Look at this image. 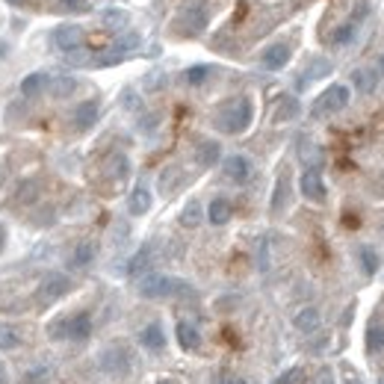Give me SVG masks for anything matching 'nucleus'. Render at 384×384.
I'll return each mask as SVG.
<instances>
[{
	"instance_id": "1",
	"label": "nucleus",
	"mask_w": 384,
	"mask_h": 384,
	"mask_svg": "<svg viewBox=\"0 0 384 384\" xmlns=\"http://www.w3.org/2000/svg\"><path fill=\"white\" fill-rule=\"evenodd\" d=\"M252 118H254V104L249 95H240V98H231V101L222 104V109L216 113V128L222 133H245L252 128Z\"/></svg>"
},
{
	"instance_id": "2",
	"label": "nucleus",
	"mask_w": 384,
	"mask_h": 384,
	"mask_svg": "<svg viewBox=\"0 0 384 384\" xmlns=\"http://www.w3.org/2000/svg\"><path fill=\"white\" fill-rule=\"evenodd\" d=\"M136 290H139L142 299L160 302V299H171V295H178V293L190 290V287H183L181 281H175L171 275H163V272H145V275H139Z\"/></svg>"
},
{
	"instance_id": "3",
	"label": "nucleus",
	"mask_w": 384,
	"mask_h": 384,
	"mask_svg": "<svg viewBox=\"0 0 384 384\" xmlns=\"http://www.w3.org/2000/svg\"><path fill=\"white\" fill-rule=\"evenodd\" d=\"M98 367H101V373H107L109 378H128L133 369V352L125 343H113L98 355Z\"/></svg>"
},
{
	"instance_id": "4",
	"label": "nucleus",
	"mask_w": 384,
	"mask_h": 384,
	"mask_svg": "<svg viewBox=\"0 0 384 384\" xmlns=\"http://www.w3.org/2000/svg\"><path fill=\"white\" fill-rule=\"evenodd\" d=\"M71 290H74V281L66 272H47L39 281V287H36V299H39V305H54L59 299H66Z\"/></svg>"
},
{
	"instance_id": "5",
	"label": "nucleus",
	"mask_w": 384,
	"mask_h": 384,
	"mask_svg": "<svg viewBox=\"0 0 384 384\" xmlns=\"http://www.w3.org/2000/svg\"><path fill=\"white\" fill-rule=\"evenodd\" d=\"M349 98H352L349 86H343V83L328 86V89L316 98V104H314V116L319 118V116H334V113H340V109L349 107Z\"/></svg>"
},
{
	"instance_id": "6",
	"label": "nucleus",
	"mask_w": 384,
	"mask_h": 384,
	"mask_svg": "<svg viewBox=\"0 0 384 384\" xmlns=\"http://www.w3.org/2000/svg\"><path fill=\"white\" fill-rule=\"evenodd\" d=\"M207 27V9L204 6H198V3H190V6H183L178 12V18H175V30L181 36H198Z\"/></svg>"
},
{
	"instance_id": "7",
	"label": "nucleus",
	"mask_w": 384,
	"mask_h": 384,
	"mask_svg": "<svg viewBox=\"0 0 384 384\" xmlns=\"http://www.w3.org/2000/svg\"><path fill=\"white\" fill-rule=\"evenodd\" d=\"M299 190H302V195L307 198V201H316V204H322V201H325V195H328L325 181H322V171H319L316 166H311V169L302 171Z\"/></svg>"
},
{
	"instance_id": "8",
	"label": "nucleus",
	"mask_w": 384,
	"mask_h": 384,
	"mask_svg": "<svg viewBox=\"0 0 384 384\" xmlns=\"http://www.w3.org/2000/svg\"><path fill=\"white\" fill-rule=\"evenodd\" d=\"M222 171H225V178L231 183L243 187V183H249V178H252V160L243 157V154H231V157L222 160Z\"/></svg>"
},
{
	"instance_id": "9",
	"label": "nucleus",
	"mask_w": 384,
	"mask_h": 384,
	"mask_svg": "<svg viewBox=\"0 0 384 384\" xmlns=\"http://www.w3.org/2000/svg\"><path fill=\"white\" fill-rule=\"evenodd\" d=\"M98 118H101V107H98V101H83L71 113V125H74V130L86 133V130H92L98 125Z\"/></svg>"
},
{
	"instance_id": "10",
	"label": "nucleus",
	"mask_w": 384,
	"mask_h": 384,
	"mask_svg": "<svg viewBox=\"0 0 384 384\" xmlns=\"http://www.w3.org/2000/svg\"><path fill=\"white\" fill-rule=\"evenodd\" d=\"M290 56H293V47L287 42H275V45H269L263 56H260V66H263L266 71H281L284 66L290 63Z\"/></svg>"
},
{
	"instance_id": "11",
	"label": "nucleus",
	"mask_w": 384,
	"mask_h": 384,
	"mask_svg": "<svg viewBox=\"0 0 384 384\" xmlns=\"http://www.w3.org/2000/svg\"><path fill=\"white\" fill-rule=\"evenodd\" d=\"M42 198V181L39 178H24L15 192H12V204L15 207H33Z\"/></svg>"
},
{
	"instance_id": "12",
	"label": "nucleus",
	"mask_w": 384,
	"mask_h": 384,
	"mask_svg": "<svg viewBox=\"0 0 384 384\" xmlns=\"http://www.w3.org/2000/svg\"><path fill=\"white\" fill-rule=\"evenodd\" d=\"M54 45L59 47V51H77V47L83 45V30L77 27V24H63V27L54 30Z\"/></svg>"
},
{
	"instance_id": "13",
	"label": "nucleus",
	"mask_w": 384,
	"mask_h": 384,
	"mask_svg": "<svg viewBox=\"0 0 384 384\" xmlns=\"http://www.w3.org/2000/svg\"><path fill=\"white\" fill-rule=\"evenodd\" d=\"M139 343L145 346L148 352L160 355V352L166 349V331H163V325H160V322H148V325L139 331Z\"/></svg>"
},
{
	"instance_id": "14",
	"label": "nucleus",
	"mask_w": 384,
	"mask_h": 384,
	"mask_svg": "<svg viewBox=\"0 0 384 384\" xmlns=\"http://www.w3.org/2000/svg\"><path fill=\"white\" fill-rule=\"evenodd\" d=\"M175 337H178V346L183 352H198V346H201V331L187 319H181L175 325Z\"/></svg>"
},
{
	"instance_id": "15",
	"label": "nucleus",
	"mask_w": 384,
	"mask_h": 384,
	"mask_svg": "<svg viewBox=\"0 0 384 384\" xmlns=\"http://www.w3.org/2000/svg\"><path fill=\"white\" fill-rule=\"evenodd\" d=\"M299 113H302V104L295 101L293 95H281L275 101V109H272V121H275V125H284V121L299 118Z\"/></svg>"
},
{
	"instance_id": "16",
	"label": "nucleus",
	"mask_w": 384,
	"mask_h": 384,
	"mask_svg": "<svg viewBox=\"0 0 384 384\" xmlns=\"http://www.w3.org/2000/svg\"><path fill=\"white\" fill-rule=\"evenodd\" d=\"M95 257H98V243L95 240H83V243L74 245L68 263H71V269H86V266L95 263Z\"/></svg>"
},
{
	"instance_id": "17",
	"label": "nucleus",
	"mask_w": 384,
	"mask_h": 384,
	"mask_svg": "<svg viewBox=\"0 0 384 384\" xmlns=\"http://www.w3.org/2000/svg\"><path fill=\"white\" fill-rule=\"evenodd\" d=\"M195 160H198V166H201V169H210V166L222 163V145L216 139H201L195 145Z\"/></svg>"
},
{
	"instance_id": "18",
	"label": "nucleus",
	"mask_w": 384,
	"mask_h": 384,
	"mask_svg": "<svg viewBox=\"0 0 384 384\" xmlns=\"http://www.w3.org/2000/svg\"><path fill=\"white\" fill-rule=\"evenodd\" d=\"M352 89L361 95H373L378 89V71L376 68H355L352 71Z\"/></svg>"
},
{
	"instance_id": "19",
	"label": "nucleus",
	"mask_w": 384,
	"mask_h": 384,
	"mask_svg": "<svg viewBox=\"0 0 384 384\" xmlns=\"http://www.w3.org/2000/svg\"><path fill=\"white\" fill-rule=\"evenodd\" d=\"M319 325H322L319 307H302V311L293 316V328L299 334H314V331H319Z\"/></svg>"
},
{
	"instance_id": "20",
	"label": "nucleus",
	"mask_w": 384,
	"mask_h": 384,
	"mask_svg": "<svg viewBox=\"0 0 384 384\" xmlns=\"http://www.w3.org/2000/svg\"><path fill=\"white\" fill-rule=\"evenodd\" d=\"M231 216H233V207H231V201L228 198H213V201L207 204V222L210 225H216V228H222V225H228L231 222Z\"/></svg>"
},
{
	"instance_id": "21",
	"label": "nucleus",
	"mask_w": 384,
	"mask_h": 384,
	"mask_svg": "<svg viewBox=\"0 0 384 384\" xmlns=\"http://www.w3.org/2000/svg\"><path fill=\"white\" fill-rule=\"evenodd\" d=\"M104 171H107V178H113V181H125V178L130 175V160H128V154H121V151L109 154V157L104 160Z\"/></svg>"
},
{
	"instance_id": "22",
	"label": "nucleus",
	"mask_w": 384,
	"mask_h": 384,
	"mask_svg": "<svg viewBox=\"0 0 384 384\" xmlns=\"http://www.w3.org/2000/svg\"><path fill=\"white\" fill-rule=\"evenodd\" d=\"M92 334V316L89 314H71L68 316V340L80 343Z\"/></svg>"
},
{
	"instance_id": "23",
	"label": "nucleus",
	"mask_w": 384,
	"mask_h": 384,
	"mask_svg": "<svg viewBox=\"0 0 384 384\" xmlns=\"http://www.w3.org/2000/svg\"><path fill=\"white\" fill-rule=\"evenodd\" d=\"M154 204V198H151V190L148 187H136L128 198V210H130V216H145L148 210H151Z\"/></svg>"
},
{
	"instance_id": "24",
	"label": "nucleus",
	"mask_w": 384,
	"mask_h": 384,
	"mask_svg": "<svg viewBox=\"0 0 384 384\" xmlns=\"http://www.w3.org/2000/svg\"><path fill=\"white\" fill-rule=\"evenodd\" d=\"M358 263H361L364 275L373 278L376 272L381 269V254L373 249V245H361V249H358Z\"/></svg>"
},
{
	"instance_id": "25",
	"label": "nucleus",
	"mask_w": 384,
	"mask_h": 384,
	"mask_svg": "<svg viewBox=\"0 0 384 384\" xmlns=\"http://www.w3.org/2000/svg\"><path fill=\"white\" fill-rule=\"evenodd\" d=\"M47 89V74H42V71H33V74H27V77L21 80V95L24 98H36V95H42Z\"/></svg>"
},
{
	"instance_id": "26",
	"label": "nucleus",
	"mask_w": 384,
	"mask_h": 384,
	"mask_svg": "<svg viewBox=\"0 0 384 384\" xmlns=\"http://www.w3.org/2000/svg\"><path fill=\"white\" fill-rule=\"evenodd\" d=\"M148 266H151V245H142V249L130 257V263H128V275H130V278H139V275H145V269H148Z\"/></svg>"
},
{
	"instance_id": "27",
	"label": "nucleus",
	"mask_w": 384,
	"mask_h": 384,
	"mask_svg": "<svg viewBox=\"0 0 384 384\" xmlns=\"http://www.w3.org/2000/svg\"><path fill=\"white\" fill-rule=\"evenodd\" d=\"M355 36H358V24L355 21H346V24H340V27L331 33V45L334 47H346V45L355 42Z\"/></svg>"
},
{
	"instance_id": "28",
	"label": "nucleus",
	"mask_w": 384,
	"mask_h": 384,
	"mask_svg": "<svg viewBox=\"0 0 384 384\" xmlns=\"http://www.w3.org/2000/svg\"><path fill=\"white\" fill-rule=\"evenodd\" d=\"M201 219H204V207L198 201H190L187 207L181 210V225L183 228H198V225H201Z\"/></svg>"
},
{
	"instance_id": "29",
	"label": "nucleus",
	"mask_w": 384,
	"mask_h": 384,
	"mask_svg": "<svg viewBox=\"0 0 384 384\" xmlns=\"http://www.w3.org/2000/svg\"><path fill=\"white\" fill-rule=\"evenodd\" d=\"M367 352H384V322H373L367 328Z\"/></svg>"
},
{
	"instance_id": "30",
	"label": "nucleus",
	"mask_w": 384,
	"mask_h": 384,
	"mask_svg": "<svg viewBox=\"0 0 384 384\" xmlns=\"http://www.w3.org/2000/svg\"><path fill=\"white\" fill-rule=\"evenodd\" d=\"M47 86H51L54 98H71L74 92H77V80H74V77H56V80H47Z\"/></svg>"
},
{
	"instance_id": "31",
	"label": "nucleus",
	"mask_w": 384,
	"mask_h": 384,
	"mask_svg": "<svg viewBox=\"0 0 384 384\" xmlns=\"http://www.w3.org/2000/svg\"><path fill=\"white\" fill-rule=\"evenodd\" d=\"M101 21L107 24V27L121 30V27H128V12L121 9V6H109V9L101 12Z\"/></svg>"
},
{
	"instance_id": "32",
	"label": "nucleus",
	"mask_w": 384,
	"mask_h": 384,
	"mask_svg": "<svg viewBox=\"0 0 384 384\" xmlns=\"http://www.w3.org/2000/svg\"><path fill=\"white\" fill-rule=\"evenodd\" d=\"M210 74H213L210 66H192V68L183 71V80H187V86H201L210 80Z\"/></svg>"
},
{
	"instance_id": "33",
	"label": "nucleus",
	"mask_w": 384,
	"mask_h": 384,
	"mask_svg": "<svg viewBox=\"0 0 384 384\" xmlns=\"http://www.w3.org/2000/svg\"><path fill=\"white\" fill-rule=\"evenodd\" d=\"M18 346H21L18 331L12 325H0V352H12V349H18Z\"/></svg>"
},
{
	"instance_id": "34",
	"label": "nucleus",
	"mask_w": 384,
	"mask_h": 384,
	"mask_svg": "<svg viewBox=\"0 0 384 384\" xmlns=\"http://www.w3.org/2000/svg\"><path fill=\"white\" fill-rule=\"evenodd\" d=\"M331 71V63H328V59H314V63H311V68H307L305 74H302V86L305 83H311V80H316V77H325V74Z\"/></svg>"
},
{
	"instance_id": "35",
	"label": "nucleus",
	"mask_w": 384,
	"mask_h": 384,
	"mask_svg": "<svg viewBox=\"0 0 384 384\" xmlns=\"http://www.w3.org/2000/svg\"><path fill=\"white\" fill-rule=\"evenodd\" d=\"M47 337L51 340H68V316H56L47 325Z\"/></svg>"
},
{
	"instance_id": "36",
	"label": "nucleus",
	"mask_w": 384,
	"mask_h": 384,
	"mask_svg": "<svg viewBox=\"0 0 384 384\" xmlns=\"http://www.w3.org/2000/svg\"><path fill=\"white\" fill-rule=\"evenodd\" d=\"M284 201H287V178H278V187H275V195H272V213H281L284 210Z\"/></svg>"
},
{
	"instance_id": "37",
	"label": "nucleus",
	"mask_w": 384,
	"mask_h": 384,
	"mask_svg": "<svg viewBox=\"0 0 384 384\" xmlns=\"http://www.w3.org/2000/svg\"><path fill=\"white\" fill-rule=\"evenodd\" d=\"M305 381V369L302 367H290L287 373H281L275 384H302Z\"/></svg>"
},
{
	"instance_id": "38",
	"label": "nucleus",
	"mask_w": 384,
	"mask_h": 384,
	"mask_svg": "<svg viewBox=\"0 0 384 384\" xmlns=\"http://www.w3.org/2000/svg\"><path fill=\"white\" fill-rule=\"evenodd\" d=\"M54 6L59 12H86L89 9V0H56Z\"/></svg>"
},
{
	"instance_id": "39",
	"label": "nucleus",
	"mask_w": 384,
	"mask_h": 384,
	"mask_svg": "<svg viewBox=\"0 0 384 384\" xmlns=\"http://www.w3.org/2000/svg\"><path fill=\"white\" fill-rule=\"evenodd\" d=\"M181 175V169L178 166H169L166 171H163V175H160V190H163L166 195L171 192V190H175V183H171V178H178Z\"/></svg>"
},
{
	"instance_id": "40",
	"label": "nucleus",
	"mask_w": 384,
	"mask_h": 384,
	"mask_svg": "<svg viewBox=\"0 0 384 384\" xmlns=\"http://www.w3.org/2000/svg\"><path fill=\"white\" fill-rule=\"evenodd\" d=\"M314 381H316V384H337V378H334V369H331V367H319Z\"/></svg>"
},
{
	"instance_id": "41",
	"label": "nucleus",
	"mask_w": 384,
	"mask_h": 384,
	"mask_svg": "<svg viewBox=\"0 0 384 384\" xmlns=\"http://www.w3.org/2000/svg\"><path fill=\"white\" fill-rule=\"evenodd\" d=\"M51 219H54V210H45L39 219H33V225H51Z\"/></svg>"
},
{
	"instance_id": "42",
	"label": "nucleus",
	"mask_w": 384,
	"mask_h": 384,
	"mask_svg": "<svg viewBox=\"0 0 384 384\" xmlns=\"http://www.w3.org/2000/svg\"><path fill=\"white\" fill-rule=\"evenodd\" d=\"M216 384H249V381L237 378V376H228V378H216Z\"/></svg>"
},
{
	"instance_id": "43",
	"label": "nucleus",
	"mask_w": 384,
	"mask_h": 384,
	"mask_svg": "<svg viewBox=\"0 0 384 384\" xmlns=\"http://www.w3.org/2000/svg\"><path fill=\"white\" fill-rule=\"evenodd\" d=\"M3 245H6V228L0 225V252H3Z\"/></svg>"
},
{
	"instance_id": "44",
	"label": "nucleus",
	"mask_w": 384,
	"mask_h": 384,
	"mask_svg": "<svg viewBox=\"0 0 384 384\" xmlns=\"http://www.w3.org/2000/svg\"><path fill=\"white\" fill-rule=\"evenodd\" d=\"M0 384H9V378H6V367L0 364Z\"/></svg>"
},
{
	"instance_id": "45",
	"label": "nucleus",
	"mask_w": 384,
	"mask_h": 384,
	"mask_svg": "<svg viewBox=\"0 0 384 384\" xmlns=\"http://www.w3.org/2000/svg\"><path fill=\"white\" fill-rule=\"evenodd\" d=\"M6 3H12V6H24L27 0H6Z\"/></svg>"
},
{
	"instance_id": "46",
	"label": "nucleus",
	"mask_w": 384,
	"mask_h": 384,
	"mask_svg": "<svg viewBox=\"0 0 384 384\" xmlns=\"http://www.w3.org/2000/svg\"><path fill=\"white\" fill-rule=\"evenodd\" d=\"M378 71H381V74H384V54H381V56H378Z\"/></svg>"
},
{
	"instance_id": "47",
	"label": "nucleus",
	"mask_w": 384,
	"mask_h": 384,
	"mask_svg": "<svg viewBox=\"0 0 384 384\" xmlns=\"http://www.w3.org/2000/svg\"><path fill=\"white\" fill-rule=\"evenodd\" d=\"M160 384H171V381H160Z\"/></svg>"
},
{
	"instance_id": "48",
	"label": "nucleus",
	"mask_w": 384,
	"mask_h": 384,
	"mask_svg": "<svg viewBox=\"0 0 384 384\" xmlns=\"http://www.w3.org/2000/svg\"><path fill=\"white\" fill-rule=\"evenodd\" d=\"M378 384H384V381H378Z\"/></svg>"
}]
</instances>
